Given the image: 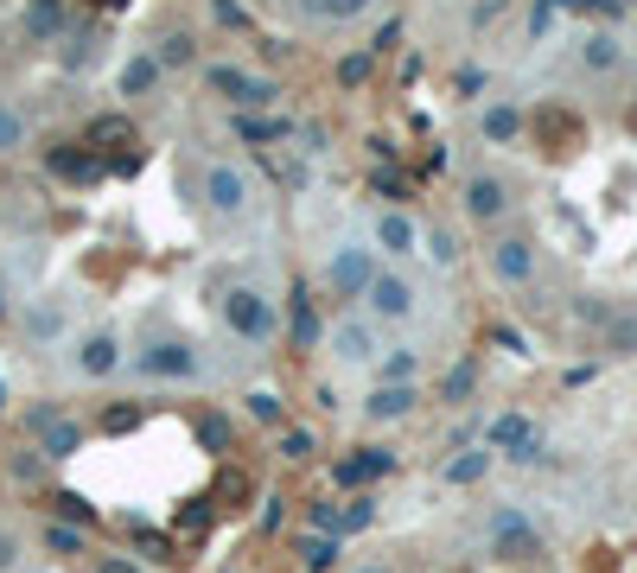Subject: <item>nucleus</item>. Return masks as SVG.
<instances>
[{"mask_svg":"<svg viewBox=\"0 0 637 573\" xmlns=\"http://www.w3.org/2000/svg\"><path fill=\"white\" fill-rule=\"evenodd\" d=\"M402 408H408V395L395 389V395H376V408H370V414H402Z\"/></svg>","mask_w":637,"mask_h":573,"instance_id":"5","label":"nucleus"},{"mask_svg":"<svg viewBox=\"0 0 637 573\" xmlns=\"http://www.w3.org/2000/svg\"><path fill=\"white\" fill-rule=\"evenodd\" d=\"M376 306H383V312H408V287L402 281H383V287H376Z\"/></svg>","mask_w":637,"mask_h":573,"instance_id":"3","label":"nucleus"},{"mask_svg":"<svg viewBox=\"0 0 637 573\" xmlns=\"http://www.w3.org/2000/svg\"><path fill=\"white\" fill-rule=\"evenodd\" d=\"M497 204H504V191L478 179V185H472V211H478V217H497Z\"/></svg>","mask_w":637,"mask_h":573,"instance_id":"1","label":"nucleus"},{"mask_svg":"<svg viewBox=\"0 0 637 573\" xmlns=\"http://www.w3.org/2000/svg\"><path fill=\"white\" fill-rule=\"evenodd\" d=\"M497 268H504L510 281H516V274H529V249H523V242H504V255H497Z\"/></svg>","mask_w":637,"mask_h":573,"instance_id":"2","label":"nucleus"},{"mask_svg":"<svg viewBox=\"0 0 637 573\" xmlns=\"http://www.w3.org/2000/svg\"><path fill=\"white\" fill-rule=\"evenodd\" d=\"M383 242H389V249H408V242H415V230H408V223H383Z\"/></svg>","mask_w":637,"mask_h":573,"instance_id":"4","label":"nucleus"}]
</instances>
